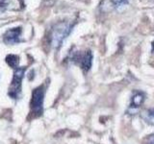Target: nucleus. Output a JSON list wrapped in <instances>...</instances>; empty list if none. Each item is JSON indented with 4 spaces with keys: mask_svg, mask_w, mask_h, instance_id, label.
I'll return each instance as SVG.
<instances>
[{
    "mask_svg": "<svg viewBox=\"0 0 154 144\" xmlns=\"http://www.w3.org/2000/svg\"><path fill=\"white\" fill-rule=\"evenodd\" d=\"M72 28H73V24L69 21H61L56 23L48 34V41H49L50 46L56 49L59 48L65 38L70 34Z\"/></svg>",
    "mask_w": 154,
    "mask_h": 144,
    "instance_id": "f257e3e1",
    "label": "nucleus"
},
{
    "mask_svg": "<svg viewBox=\"0 0 154 144\" xmlns=\"http://www.w3.org/2000/svg\"><path fill=\"white\" fill-rule=\"evenodd\" d=\"M69 61L79 65L84 72H88L93 64V53L91 50L73 51L69 54Z\"/></svg>",
    "mask_w": 154,
    "mask_h": 144,
    "instance_id": "f03ea898",
    "label": "nucleus"
},
{
    "mask_svg": "<svg viewBox=\"0 0 154 144\" xmlns=\"http://www.w3.org/2000/svg\"><path fill=\"white\" fill-rule=\"evenodd\" d=\"M26 70V67H17V69H14V77L12 80L11 86L9 88V96H11L12 98L17 99L21 91V81L23 79L24 72Z\"/></svg>",
    "mask_w": 154,
    "mask_h": 144,
    "instance_id": "7ed1b4c3",
    "label": "nucleus"
},
{
    "mask_svg": "<svg viewBox=\"0 0 154 144\" xmlns=\"http://www.w3.org/2000/svg\"><path fill=\"white\" fill-rule=\"evenodd\" d=\"M43 97H45L43 86H38V88L33 90L30 108H31V112L35 114L36 116H40L42 113Z\"/></svg>",
    "mask_w": 154,
    "mask_h": 144,
    "instance_id": "20e7f679",
    "label": "nucleus"
},
{
    "mask_svg": "<svg viewBox=\"0 0 154 144\" xmlns=\"http://www.w3.org/2000/svg\"><path fill=\"white\" fill-rule=\"evenodd\" d=\"M20 35H21V27H16L10 29L3 36V41L6 44H16L20 42Z\"/></svg>",
    "mask_w": 154,
    "mask_h": 144,
    "instance_id": "39448f33",
    "label": "nucleus"
},
{
    "mask_svg": "<svg viewBox=\"0 0 154 144\" xmlns=\"http://www.w3.org/2000/svg\"><path fill=\"white\" fill-rule=\"evenodd\" d=\"M144 97H146V95H144L143 92H142V91H136L132 96L131 103H130L129 110H128L129 112L132 113L136 112L144 102Z\"/></svg>",
    "mask_w": 154,
    "mask_h": 144,
    "instance_id": "423d86ee",
    "label": "nucleus"
},
{
    "mask_svg": "<svg viewBox=\"0 0 154 144\" xmlns=\"http://www.w3.org/2000/svg\"><path fill=\"white\" fill-rule=\"evenodd\" d=\"M24 8L22 0H0V11L5 10H14L19 11Z\"/></svg>",
    "mask_w": 154,
    "mask_h": 144,
    "instance_id": "0eeeda50",
    "label": "nucleus"
},
{
    "mask_svg": "<svg viewBox=\"0 0 154 144\" xmlns=\"http://www.w3.org/2000/svg\"><path fill=\"white\" fill-rule=\"evenodd\" d=\"M142 117L146 123L154 125V108L143 110L142 113Z\"/></svg>",
    "mask_w": 154,
    "mask_h": 144,
    "instance_id": "6e6552de",
    "label": "nucleus"
},
{
    "mask_svg": "<svg viewBox=\"0 0 154 144\" xmlns=\"http://www.w3.org/2000/svg\"><path fill=\"white\" fill-rule=\"evenodd\" d=\"M6 62L10 67L14 69H17L19 64V58L17 55H8L6 57Z\"/></svg>",
    "mask_w": 154,
    "mask_h": 144,
    "instance_id": "1a4fd4ad",
    "label": "nucleus"
},
{
    "mask_svg": "<svg viewBox=\"0 0 154 144\" xmlns=\"http://www.w3.org/2000/svg\"><path fill=\"white\" fill-rule=\"evenodd\" d=\"M112 3L114 4V7L117 9H120L122 7H125L129 4L128 0H112Z\"/></svg>",
    "mask_w": 154,
    "mask_h": 144,
    "instance_id": "9d476101",
    "label": "nucleus"
},
{
    "mask_svg": "<svg viewBox=\"0 0 154 144\" xmlns=\"http://www.w3.org/2000/svg\"><path fill=\"white\" fill-rule=\"evenodd\" d=\"M143 144H154V134H148L143 138Z\"/></svg>",
    "mask_w": 154,
    "mask_h": 144,
    "instance_id": "9b49d317",
    "label": "nucleus"
},
{
    "mask_svg": "<svg viewBox=\"0 0 154 144\" xmlns=\"http://www.w3.org/2000/svg\"><path fill=\"white\" fill-rule=\"evenodd\" d=\"M152 52L154 53V41L152 42Z\"/></svg>",
    "mask_w": 154,
    "mask_h": 144,
    "instance_id": "f8f14e48",
    "label": "nucleus"
}]
</instances>
